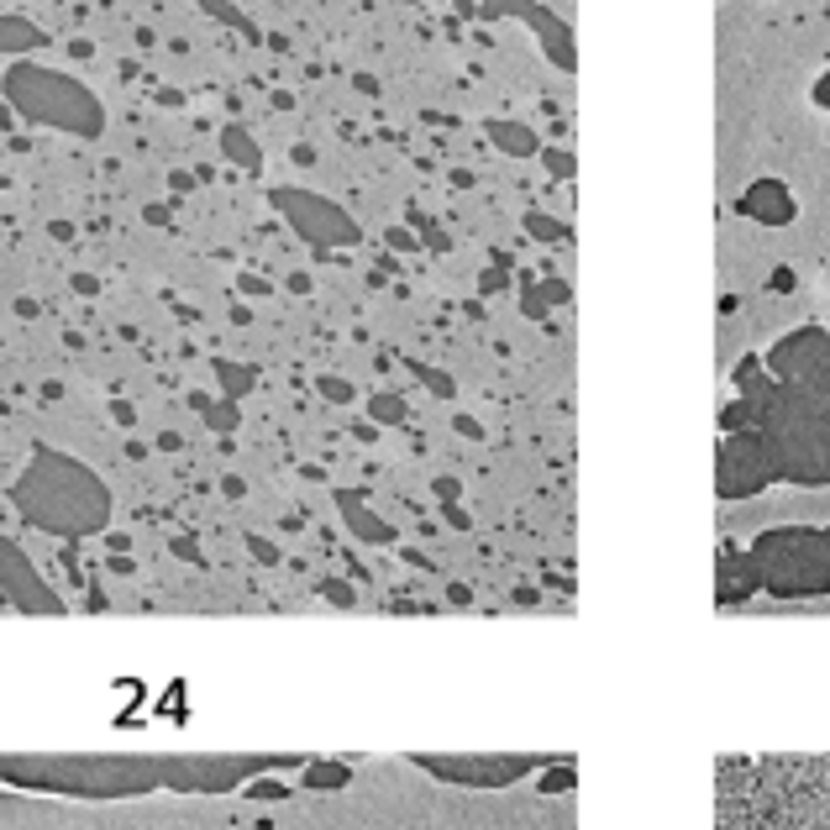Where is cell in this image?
I'll return each mask as SVG.
<instances>
[{
	"instance_id": "cell-13",
	"label": "cell",
	"mask_w": 830,
	"mask_h": 830,
	"mask_svg": "<svg viewBox=\"0 0 830 830\" xmlns=\"http://www.w3.org/2000/svg\"><path fill=\"white\" fill-rule=\"evenodd\" d=\"M221 158H226V164H237V168H247V174H258L263 168L258 143H253L242 126H226V132H221Z\"/></svg>"
},
{
	"instance_id": "cell-7",
	"label": "cell",
	"mask_w": 830,
	"mask_h": 830,
	"mask_svg": "<svg viewBox=\"0 0 830 830\" xmlns=\"http://www.w3.org/2000/svg\"><path fill=\"white\" fill-rule=\"evenodd\" d=\"M767 374L778 384H805V389H830V332L805 327V332H788L767 353Z\"/></svg>"
},
{
	"instance_id": "cell-4",
	"label": "cell",
	"mask_w": 830,
	"mask_h": 830,
	"mask_svg": "<svg viewBox=\"0 0 830 830\" xmlns=\"http://www.w3.org/2000/svg\"><path fill=\"white\" fill-rule=\"evenodd\" d=\"M746 563L757 573V589L778 594V599H820L830 594V546L826 531H805V525H778L762 531Z\"/></svg>"
},
{
	"instance_id": "cell-3",
	"label": "cell",
	"mask_w": 830,
	"mask_h": 830,
	"mask_svg": "<svg viewBox=\"0 0 830 830\" xmlns=\"http://www.w3.org/2000/svg\"><path fill=\"white\" fill-rule=\"evenodd\" d=\"M0 96L32 126H48V132H69V137H100L106 132V111H100V96L74 79L64 69H48V64H26L16 58L11 69L0 74Z\"/></svg>"
},
{
	"instance_id": "cell-5",
	"label": "cell",
	"mask_w": 830,
	"mask_h": 830,
	"mask_svg": "<svg viewBox=\"0 0 830 830\" xmlns=\"http://www.w3.org/2000/svg\"><path fill=\"white\" fill-rule=\"evenodd\" d=\"M274 211L295 226V237L316 242V247H357V242H363L353 215L316 190H295V185H285V190H274Z\"/></svg>"
},
{
	"instance_id": "cell-9",
	"label": "cell",
	"mask_w": 830,
	"mask_h": 830,
	"mask_svg": "<svg viewBox=\"0 0 830 830\" xmlns=\"http://www.w3.org/2000/svg\"><path fill=\"white\" fill-rule=\"evenodd\" d=\"M794 195H788V185H778V179H757L752 190L741 195V215H752V221H767V226H783V221H794Z\"/></svg>"
},
{
	"instance_id": "cell-22",
	"label": "cell",
	"mask_w": 830,
	"mask_h": 830,
	"mask_svg": "<svg viewBox=\"0 0 830 830\" xmlns=\"http://www.w3.org/2000/svg\"><path fill=\"white\" fill-rule=\"evenodd\" d=\"M826 546H830V531H826Z\"/></svg>"
},
{
	"instance_id": "cell-18",
	"label": "cell",
	"mask_w": 830,
	"mask_h": 830,
	"mask_svg": "<svg viewBox=\"0 0 830 830\" xmlns=\"http://www.w3.org/2000/svg\"><path fill=\"white\" fill-rule=\"evenodd\" d=\"M215 374H221V384H226V395H247V389H253V374H247V368L232 374L226 363H215Z\"/></svg>"
},
{
	"instance_id": "cell-21",
	"label": "cell",
	"mask_w": 830,
	"mask_h": 830,
	"mask_svg": "<svg viewBox=\"0 0 830 830\" xmlns=\"http://www.w3.org/2000/svg\"><path fill=\"white\" fill-rule=\"evenodd\" d=\"M815 106H830V74L820 79V85H815Z\"/></svg>"
},
{
	"instance_id": "cell-12",
	"label": "cell",
	"mask_w": 830,
	"mask_h": 830,
	"mask_svg": "<svg viewBox=\"0 0 830 830\" xmlns=\"http://www.w3.org/2000/svg\"><path fill=\"white\" fill-rule=\"evenodd\" d=\"M43 43H48L43 26H32L26 16H0V58H5V53H22V48H43Z\"/></svg>"
},
{
	"instance_id": "cell-19",
	"label": "cell",
	"mask_w": 830,
	"mask_h": 830,
	"mask_svg": "<svg viewBox=\"0 0 830 830\" xmlns=\"http://www.w3.org/2000/svg\"><path fill=\"white\" fill-rule=\"evenodd\" d=\"M546 168H552V174H563V179H568V174H573V158H568V153H557V147H552V153H546Z\"/></svg>"
},
{
	"instance_id": "cell-10",
	"label": "cell",
	"mask_w": 830,
	"mask_h": 830,
	"mask_svg": "<svg viewBox=\"0 0 830 830\" xmlns=\"http://www.w3.org/2000/svg\"><path fill=\"white\" fill-rule=\"evenodd\" d=\"M431 767L447 773V778H468V783H505V778H521L525 757H447V762L431 757Z\"/></svg>"
},
{
	"instance_id": "cell-16",
	"label": "cell",
	"mask_w": 830,
	"mask_h": 830,
	"mask_svg": "<svg viewBox=\"0 0 830 830\" xmlns=\"http://www.w3.org/2000/svg\"><path fill=\"white\" fill-rule=\"evenodd\" d=\"M368 416H374L379 427H400V421H405V400H395V395H374V400H368Z\"/></svg>"
},
{
	"instance_id": "cell-6",
	"label": "cell",
	"mask_w": 830,
	"mask_h": 830,
	"mask_svg": "<svg viewBox=\"0 0 830 830\" xmlns=\"http://www.w3.org/2000/svg\"><path fill=\"white\" fill-rule=\"evenodd\" d=\"M773 478H778V457L767 447V436L757 427L731 431L726 447H720V499L762 495Z\"/></svg>"
},
{
	"instance_id": "cell-14",
	"label": "cell",
	"mask_w": 830,
	"mask_h": 830,
	"mask_svg": "<svg viewBox=\"0 0 830 830\" xmlns=\"http://www.w3.org/2000/svg\"><path fill=\"white\" fill-rule=\"evenodd\" d=\"M342 510H347V525H353V536H363V542H389V525H384L374 510H363L353 495H342Z\"/></svg>"
},
{
	"instance_id": "cell-1",
	"label": "cell",
	"mask_w": 830,
	"mask_h": 830,
	"mask_svg": "<svg viewBox=\"0 0 830 830\" xmlns=\"http://www.w3.org/2000/svg\"><path fill=\"white\" fill-rule=\"evenodd\" d=\"M11 499L26 521L53 531V536H90L111 521V489L100 484V474L53 447L32 452Z\"/></svg>"
},
{
	"instance_id": "cell-11",
	"label": "cell",
	"mask_w": 830,
	"mask_h": 830,
	"mask_svg": "<svg viewBox=\"0 0 830 830\" xmlns=\"http://www.w3.org/2000/svg\"><path fill=\"white\" fill-rule=\"evenodd\" d=\"M746 594H757V573L746 563V552L726 546V552H720V599L735 605V599H746Z\"/></svg>"
},
{
	"instance_id": "cell-17",
	"label": "cell",
	"mask_w": 830,
	"mask_h": 830,
	"mask_svg": "<svg viewBox=\"0 0 830 830\" xmlns=\"http://www.w3.org/2000/svg\"><path fill=\"white\" fill-rule=\"evenodd\" d=\"M525 232H536V242H563L568 226L563 221H546V215H525Z\"/></svg>"
},
{
	"instance_id": "cell-8",
	"label": "cell",
	"mask_w": 830,
	"mask_h": 830,
	"mask_svg": "<svg viewBox=\"0 0 830 830\" xmlns=\"http://www.w3.org/2000/svg\"><path fill=\"white\" fill-rule=\"evenodd\" d=\"M0 589L11 594L22 610H43V616L64 610V605H58V594H53L48 584L37 578V568H32V563H26V557L11 542H5V536H0Z\"/></svg>"
},
{
	"instance_id": "cell-2",
	"label": "cell",
	"mask_w": 830,
	"mask_h": 830,
	"mask_svg": "<svg viewBox=\"0 0 830 830\" xmlns=\"http://www.w3.org/2000/svg\"><path fill=\"white\" fill-rule=\"evenodd\" d=\"M757 405V431L778 457L788 484H830V389L778 384Z\"/></svg>"
},
{
	"instance_id": "cell-15",
	"label": "cell",
	"mask_w": 830,
	"mask_h": 830,
	"mask_svg": "<svg viewBox=\"0 0 830 830\" xmlns=\"http://www.w3.org/2000/svg\"><path fill=\"white\" fill-rule=\"evenodd\" d=\"M489 137H495L505 153H516V158H525V153H536V132L531 126H510V121H489Z\"/></svg>"
},
{
	"instance_id": "cell-20",
	"label": "cell",
	"mask_w": 830,
	"mask_h": 830,
	"mask_svg": "<svg viewBox=\"0 0 830 830\" xmlns=\"http://www.w3.org/2000/svg\"><path fill=\"white\" fill-rule=\"evenodd\" d=\"M321 395H332V400H353V389L342 379H321Z\"/></svg>"
}]
</instances>
